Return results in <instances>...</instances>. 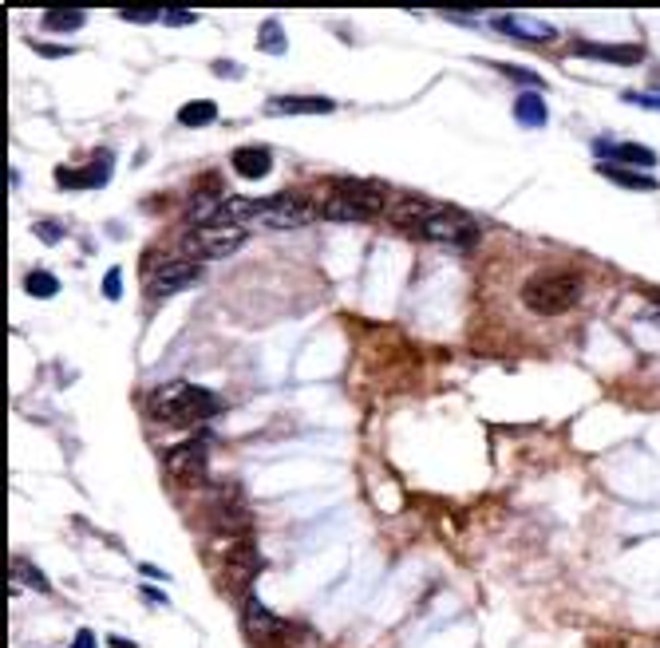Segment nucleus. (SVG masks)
I'll use <instances>...</instances> for the list:
<instances>
[{"mask_svg":"<svg viewBox=\"0 0 660 648\" xmlns=\"http://www.w3.org/2000/svg\"><path fill=\"white\" fill-rule=\"evenodd\" d=\"M313 218H321V206H313L305 194H273V198H242V194H230L222 202V222H257V226H269V230H297V226H309Z\"/></svg>","mask_w":660,"mask_h":648,"instance_id":"obj_1","label":"nucleus"},{"mask_svg":"<svg viewBox=\"0 0 660 648\" xmlns=\"http://www.w3.org/2000/svg\"><path fill=\"white\" fill-rule=\"evenodd\" d=\"M151 415L166 427H198L206 419H214L222 411V400L210 388L186 384V380H170L151 396Z\"/></svg>","mask_w":660,"mask_h":648,"instance_id":"obj_2","label":"nucleus"},{"mask_svg":"<svg viewBox=\"0 0 660 648\" xmlns=\"http://www.w3.org/2000/svg\"><path fill=\"white\" fill-rule=\"evenodd\" d=\"M388 190L380 182H332L321 202V218L332 222H368L388 210Z\"/></svg>","mask_w":660,"mask_h":648,"instance_id":"obj_3","label":"nucleus"},{"mask_svg":"<svg viewBox=\"0 0 660 648\" xmlns=\"http://www.w3.org/2000/svg\"><path fill=\"white\" fill-rule=\"evenodd\" d=\"M581 301V277L574 273H534L522 285V305L538 317H558L570 313Z\"/></svg>","mask_w":660,"mask_h":648,"instance_id":"obj_4","label":"nucleus"},{"mask_svg":"<svg viewBox=\"0 0 660 648\" xmlns=\"http://www.w3.org/2000/svg\"><path fill=\"white\" fill-rule=\"evenodd\" d=\"M246 242V226H238V222H214V226H194L178 249H182V257L186 261H218V257H230L238 245Z\"/></svg>","mask_w":660,"mask_h":648,"instance_id":"obj_5","label":"nucleus"},{"mask_svg":"<svg viewBox=\"0 0 660 648\" xmlns=\"http://www.w3.org/2000/svg\"><path fill=\"white\" fill-rule=\"evenodd\" d=\"M423 242H439V245H451V249H471V245L479 242V222L471 218V214H463V210H443V206H435L423 222H419V230H415Z\"/></svg>","mask_w":660,"mask_h":648,"instance_id":"obj_6","label":"nucleus"},{"mask_svg":"<svg viewBox=\"0 0 660 648\" xmlns=\"http://www.w3.org/2000/svg\"><path fill=\"white\" fill-rule=\"evenodd\" d=\"M242 629H246L249 641H257V645H277V641H285L293 633V625L281 621L277 613H269L253 593L242 601Z\"/></svg>","mask_w":660,"mask_h":648,"instance_id":"obj_7","label":"nucleus"},{"mask_svg":"<svg viewBox=\"0 0 660 648\" xmlns=\"http://www.w3.org/2000/svg\"><path fill=\"white\" fill-rule=\"evenodd\" d=\"M261 569H265V562H261L253 538L249 534L246 538H234V546L226 554V581H230V589H238L242 597H249V589H253V581H257Z\"/></svg>","mask_w":660,"mask_h":648,"instance_id":"obj_8","label":"nucleus"},{"mask_svg":"<svg viewBox=\"0 0 660 648\" xmlns=\"http://www.w3.org/2000/svg\"><path fill=\"white\" fill-rule=\"evenodd\" d=\"M198 277H202V265H198V261L174 257V261H166V265H159V269L151 273V285H147V293H151L155 301H163V297H174V293L190 289Z\"/></svg>","mask_w":660,"mask_h":648,"instance_id":"obj_9","label":"nucleus"},{"mask_svg":"<svg viewBox=\"0 0 660 648\" xmlns=\"http://www.w3.org/2000/svg\"><path fill=\"white\" fill-rule=\"evenodd\" d=\"M163 467H166V475L178 479V483H198V479H206V443H202V439H186V443L170 447Z\"/></svg>","mask_w":660,"mask_h":648,"instance_id":"obj_10","label":"nucleus"},{"mask_svg":"<svg viewBox=\"0 0 660 648\" xmlns=\"http://www.w3.org/2000/svg\"><path fill=\"white\" fill-rule=\"evenodd\" d=\"M111 170H115L111 151H95V159L87 162V166H80V170L60 166V170H56V182H60L64 190H95V186H103V182L111 178Z\"/></svg>","mask_w":660,"mask_h":648,"instance_id":"obj_11","label":"nucleus"},{"mask_svg":"<svg viewBox=\"0 0 660 648\" xmlns=\"http://www.w3.org/2000/svg\"><path fill=\"white\" fill-rule=\"evenodd\" d=\"M601 162H613V166H629V170H649L657 166V151L653 147H641V143H597L593 147Z\"/></svg>","mask_w":660,"mask_h":648,"instance_id":"obj_12","label":"nucleus"},{"mask_svg":"<svg viewBox=\"0 0 660 648\" xmlns=\"http://www.w3.org/2000/svg\"><path fill=\"white\" fill-rule=\"evenodd\" d=\"M574 56L581 60H597V64H641V48L637 44H593V40H578L574 44Z\"/></svg>","mask_w":660,"mask_h":648,"instance_id":"obj_13","label":"nucleus"},{"mask_svg":"<svg viewBox=\"0 0 660 648\" xmlns=\"http://www.w3.org/2000/svg\"><path fill=\"white\" fill-rule=\"evenodd\" d=\"M502 36H518V40H530V44H550L558 40V28L554 24H534L526 16H495L491 20Z\"/></svg>","mask_w":660,"mask_h":648,"instance_id":"obj_14","label":"nucleus"},{"mask_svg":"<svg viewBox=\"0 0 660 648\" xmlns=\"http://www.w3.org/2000/svg\"><path fill=\"white\" fill-rule=\"evenodd\" d=\"M269 111L273 115H329L332 99H325V95H273Z\"/></svg>","mask_w":660,"mask_h":648,"instance_id":"obj_15","label":"nucleus"},{"mask_svg":"<svg viewBox=\"0 0 660 648\" xmlns=\"http://www.w3.org/2000/svg\"><path fill=\"white\" fill-rule=\"evenodd\" d=\"M230 162H234V174L246 178V182H261V178L273 170V155H269L265 147H238V151L230 155Z\"/></svg>","mask_w":660,"mask_h":648,"instance_id":"obj_16","label":"nucleus"},{"mask_svg":"<svg viewBox=\"0 0 660 648\" xmlns=\"http://www.w3.org/2000/svg\"><path fill=\"white\" fill-rule=\"evenodd\" d=\"M597 174H601V178H609V182H617V186H625V190H645V194L660 190V182L653 178V174H645V170H629V166L597 162Z\"/></svg>","mask_w":660,"mask_h":648,"instance_id":"obj_17","label":"nucleus"},{"mask_svg":"<svg viewBox=\"0 0 660 648\" xmlns=\"http://www.w3.org/2000/svg\"><path fill=\"white\" fill-rule=\"evenodd\" d=\"M435 206L427 202V198H415V194H408V198H396L392 206H388V218L396 222V226H408V230H419V222L431 214Z\"/></svg>","mask_w":660,"mask_h":648,"instance_id":"obj_18","label":"nucleus"},{"mask_svg":"<svg viewBox=\"0 0 660 648\" xmlns=\"http://www.w3.org/2000/svg\"><path fill=\"white\" fill-rule=\"evenodd\" d=\"M514 115H518V123H526V127H546V123H550L546 99H542L538 91H522V95L514 99Z\"/></svg>","mask_w":660,"mask_h":648,"instance_id":"obj_19","label":"nucleus"},{"mask_svg":"<svg viewBox=\"0 0 660 648\" xmlns=\"http://www.w3.org/2000/svg\"><path fill=\"white\" fill-rule=\"evenodd\" d=\"M214 119H218V103L214 99H190V103L178 107V123L182 127H206Z\"/></svg>","mask_w":660,"mask_h":648,"instance_id":"obj_20","label":"nucleus"},{"mask_svg":"<svg viewBox=\"0 0 660 648\" xmlns=\"http://www.w3.org/2000/svg\"><path fill=\"white\" fill-rule=\"evenodd\" d=\"M83 16L80 8H48L44 16H40V24L48 28V32H76V28H83Z\"/></svg>","mask_w":660,"mask_h":648,"instance_id":"obj_21","label":"nucleus"},{"mask_svg":"<svg viewBox=\"0 0 660 648\" xmlns=\"http://www.w3.org/2000/svg\"><path fill=\"white\" fill-rule=\"evenodd\" d=\"M24 293H28V297H40V301H52V297L60 293V281H56V273H48V269H32V273L24 277Z\"/></svg>","mask_w":660,"mask_h":648,"instance_id":"obj_22","label":"nucleus"},{"mask_svg":"<svg viewBox=\"0 0 660 648\" xmlns=\"http://www.w3.org/2000/svg\"><path fill=\"white\" fill-rule=\"evenodd\" d=\"M257 48L269 52V56H285V48H289V44H285V28H281L277 20H265L261 32H257Z\"/></svg>","mask_w":660,"mask_h":648,"instance_id":"obj_23","label":"nucleus"},{"mask_svg":"<svg viewBox=\"0 0 660 648\" xmlns=\"http://www.w3.org/2000/svg\"><path fill=\"white\" fill-rule=\"evenodd\" d=\"M12 581L32 585L36 593H52V581H48L40 569H32V562H24V558H16V562H12Z\"/></svg>","mask_w":660,"mask_h":648,"instance_id":"obj_24","label":"nucleus"},{"mask_svg":"<svg viewBox=\"0 0 660 648\" xmlns=\"http://www.w3.org/2000/svg\"><path fill=\"white\" fill-rule=\"evenodd\" d=\"M103 297H107V301H119V297H123V269H119V265L107 269V277H103Z\"/></svg>","mask_w":660,"mask_h":648,"instance_id":"obj_25","label":"nucleus"},{"mask_svg":"<svg viewBox=\"0 0 660 648\" xmlns=\"http://www.w3.org/2000/svg\"><path fill=\"white\" fill-rule=\"evenodd\" d=\"M163 24H170V28H186V24H198V12H190V8H166Z\"/></svg>","mask_w":660,"mask_h":648,"instance_id":"obj_26","label":"nucleus"},{"mask_svg":"<svg viewBox=\"0 0 660 648\" xmlns=\"http://www.w3.org/2000/svg\"><path fill=\"white\" fill-rule=\"evenodd\" d=\"M127 24H151V20H163V12L159 8H123L119 12Z\"/></svg>","mask_w":660,"mask_h":648,"instance_id":"obj_27","label":"nucleus"},{"mask_svg":"<svg viewBox=\"0 0 660 648\" xmlns=\"http://www.w3.org/2000/svg\"><path fill=\"white\" fill-rule=\"evenodd\" d=\"M498 72H502V76H510V80H518V83L542 87V76H538V72H530V68H510V64H498Z\"/></svg>","mask_w":660,"mask_h":648,"instance_id":"obj_28","label":"nucleus"},{"mask_svg":"<svg viewBox=\"0 0 660 648\" xmlns=\"http://www.w3.org/2000/svg\"><path fill=\"white\" fill-rule=\"evenodd\" d=\"M36 238H44V242H60V238H64V226H60V222H36Z\"/></svg>","mask_w":660,"mask_h":648,"instance_id":"obj_29","label":"nucleus"},{"mask_svg":"<svg viewBox=\"0 0 660 648\" xmlns=\"http://www.w3.org/2000/svg\"><path fill=\"white\" fill-rule=\"evenodd\" d=\"M625 103H633V107H649V111H660V95H637V91H625Z\"/></svg>","mask_w":660,"mask_h":648,"instance_id":"obj_30","label":"nucleus"},{"mask_svg":"<svg viewBox=\"0 0 660 648\" xmlns=\"http://www.w3.org/2000/svg\"><path fill=\"white\" fill-rule=\"evenodd\" d=\"M68 648H99V645H95V633H91V629H80L76 641H72Z\"/></svg>","mask_w":660,"mask_h":648,"instance_id":"obj_31","label":"nucleus"},{"mask_svg":"<svg viewBox=\"0 0 660 648\" xmlns=\"http://www.w3.org/2000/svg\"><path fill=\"white\" fill-rule=\"evenodd\" d=\"M36 48H40L44 56H56V60H64V56H72L68 48H52V44H36Z\"/></svg>","mask_w":660,"mask_h":648,"instance_id":"obj_32","label":"nucleus"},{"mask_svg":"<svg viewBox=\"0 0 660 648\" xmlns=\"http://www.w3.org/2000/svg\"><path fill=\"white\" fill-rule=\"evenodd\" d=\"M214 72L218 76H242V68H234V64H214Z\"/></svg>","mask_w":660,"mask_h":648,"instance_id":"obj_33","label":"nucleus"},{"mask_svg":"<svg viewBox=\"0 0 660 648\" xmlns=\"http://www.w3.org/2000/svg\"><path fill=\"white\" fill-rule=\"evenodd\" d=\"M143 597H147V601H155V605H166V597L159 593V589H143Z\"/></svg>","mask_w":660,"mask_h":648,"instance_id":"obj_34","label":"nucleus"},{"mask_svg":"<svg viewBox=\"0 0 660 648\" xmlns=\"http://www.w3.org/2000/svg\"><path fill=\"white\" fill-rule=\"evenodd\" d=\"M111 645H115V648H135V645H131V641H119V637H115Z\"/></svg>","mask_w":660,"mask_h":648,"instance_id":"obj_35","label":"nucleus"},{"mask_svg":"<svg viewBox=\"0 0 660 648\" xmlns=\"http://www.w3.org/2000/svg\"><path fill=\"white\" fill-rule=\"evenodd\" d=\"M649 317H653V321L660 324V305H657V309H653V313H649Z\"/></svg>","mask_w":660,"mask_h":648,"instance_id":"obj_36","label":"nucleus"}]
</instances>
